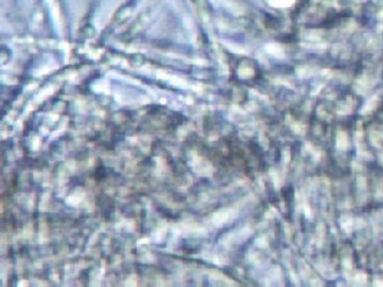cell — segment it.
Returning a JSON list of instances; mask_svg holds the SVG:
<instances>
[{"label": "cell", "instance_id": "1", "mask_svg": "<svg viewBox=\"0 0 383 287\" xmlns=\"http://www.w3.org/2000/svg\"><path fill=\"white\" fill-rule=\"evenodd\" d=\"M348 136L345 132L343 131H340L337 136H336V146L340 148V149H345V148L348 147Z\"/></svg>", "mask_w": 383, "mask_h": 287}, {"label": "cell", "instance_id": "3", "mask_svg": "<svg viewBox=\"0 0 383 287\" xmlns=\"http://www.w3.org/2000/svg\"><path fill=\"white\" fill-rule=\"evenodd\" d=\"M375 107H376V101H375V99L374 100H373V99H370L369 101H367V104H365V107H364V108H362V113H367V112H370V110H373V109L375 108Z\"/></svg>", "mask_w": 383, "mask_h": 287}, {"label": "cell", "instance_id": "6", "mask_svg": "<svg viewBox=\"0 0 383 287\" xmlns=\"http://www.w3.org/2000/svg\"><path fill=\"white\" fill-rule=\"evenodd\" d=\"M318 232H319V237H320V239H319V242L321 244V241H322V238H323V225H322V224H319V226H318Z\"/></svg>", "mask_w": 383, "mask_h": 287}, {"label": "cell", "instance_id": "2", "mask_svg": "<svg viewBox=\"0 0 383 287\" xmlns=\"http://www.w3.org/2000/svg\"><path fill=\"white\" fill-rule=\"evenodd\" d=\"M341 227H342V230L345 231L346 233H350L353 229V221L352 218L350 217V216H343V217L341 218Z\"/></svg>", "mask_w": 383, "mask_h": 287}, {"label": "cell", "instance_id": "5", "mask_svg": "<svg viewBox=\"0 0 383 287\" xmlns=\"http://www.w3.org/2000/svg\"><path fill=\"white\" fill-rule=\"evenodd\" d=\"M366 278H367V277H366V274H364V273H358L357 276L354 277V280H356V281H357L358 284H360V285H364V284L366 283Z\"/></svg>", "mask_w": 383, "mask_h": 287}, {"label": "cell", "instance_id": "7", "mask_svg": "<svg viewBox=\"0 0 383 287\" xmlns=\"http://www.w3.org/2000/svg\"><path fill=\"white\" fill-rule=\"evenodd\" d=\"M358 185H359V186H360V188H362V187H365V185H366V180L364 178H362V177H359V179H358Z\"/></svg>", "mask_w": 383, "mask_h": 287}, {"label": "cell", "instance_id": "8", "mask_svg": "<svg viewBox=\"0 0 383 287\" xmlns=\"http://www.w3.org/2000/svg\"><path fill=\"white\" fill-rule=\"evenodd\" d=\"M375 285H377V286H383V281H376Z\"/></svg>", "mask_w": 383, "mask_h": 287}, {"label": "cell", "instance_id": "4", "mask_svg": "<svg viewBox=\"0 0 383 287\" xmlns=\"http://www.w3.org/2000/svg\"><path fill=\"white\" fill-rule=\"evenodd\" d=\"M268 51H269L270 53H273V54H275V55H283V51H282V48H280L279 46H276V45H272V46H269V49H268Z\"/></svg>", "mask_w": 383, "mask_h": 287}]
</instances>
